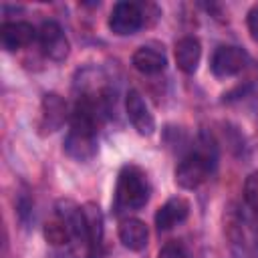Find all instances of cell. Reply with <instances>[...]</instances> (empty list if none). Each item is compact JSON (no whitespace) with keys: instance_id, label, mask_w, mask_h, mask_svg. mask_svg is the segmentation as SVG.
Instances as JSON below:
<instances>
[{"instance_id":"obj_5","label":"cell","mask_w":258,"mask_h":258,"mask_svg":"<svg viewBox=\"0 0 258 258\" xmlns=\"http://www.w3.org/2000/svg\"><path fill=\"white\" fill-rule=\"evenodd\" d=\"M38 44L40 50L44 52V56H48L50 60H64L69 54V40L60 28L58 22L54 20H44L38 28Z\"/></svg>"},{"instance_id":"obj_17","label":"cell","mask_w":258,"mask_h":258,"mask_svg":"<svg viewBox=\"0 0 258 258\" xmlns=\"http://www.w3.org/2000/svg\"><path fill=\"white\" fill-rule=\"evenodd\" d=\"M246 24H248V30H250V36L258 42V6L250 8L248 12V18H246Z\"/></svg>"},{"instance_id":"obj_13","label":"cell","mask_w":258,"mask_h":258,"mask_svg":"<svg viewBox=\"0 0 258 258\" xmlns=\"http://www.w3.org/2000/svg\"><path fill=\"white\" fill-rule=\"evenodd\" d=\"M133 67L143 73V75H157L165 69L167 60H165V54L157 48H151V46H141L133 52V58H131Z\"/></svg>"},{"instance_id":"obj_7","label":"cell","mask_w":258,"mask_h":258,"mask_svg":"<svg viewBox=\"0 0 258 258\" xmlns=\"http://www.w3.org/2000/svg\"><path fill=\"white\" fill-rule=\"evenodd\" d=\"M64 151L77 161H89L97 155V131L71 125L64 137Z\"/></svg>"},{"instance_id":"obj_10","label":"cell","mask_w":258,"mask_h":258,"mask_svg":"<svg viewBox=\"0 0 258 258\" xmlns=\"http://www.w3.org/2000/svg\"><path fill=\"white\" fill-rule=\"evenodd\" d=\"M189 214V202L185 198H171L167 200L155 214V226L159 230H171L173 226L181 224Z\"/></svg>"},{"instance_id":"obj_8","label":"cell","mask_w":258,"mask_h":258,"mask_svg":"<svg viewBox=\"0 0 258 258\" xmlns=\"http://www.w3.org/2000/svg\"><path fill=\"white\" fill-rule=\"evenodd\" d=\"M125 109H127V117L133 125V129L139 133V135H151L155 131V119H153V113L149 111L145 99L141 97L139 91L131 89L127 93V99H125Z\"/></svg>"},{"instance_id":"obj_9","label":"cell","mask_w":258,"mask_h":258,"mask_svg":"<svg viewBox=\"0 0 258 258\" xmlns=\"http://www.w3.org/2000/svg\"><path fill=\"white\" fill-rule=\"evenodd\" d=\"M38 36V30L24 22V20H14V22H4L0 28V42L4 50H18L28 46L34 38Z\"/></svg>"},{"instance_id":"obj_3","label":"cell","mask_w":258,"mask_h":258,"mask_svg":"<svg viewBox=\"0 0 258 258\" xmlns=\"http://www.w3.org/2000/svg\"><path fill=\"white\" fill-rule=\"evenodd\" d=\"M145 22L143 8L137 2H117L109 14V28L113 34H135Z\"/></svg>"},{"instance_id":"obj_15","label":"cell","mask_w":258,"mask_h":258,"mask_svg":"<svg viewBox=\"0 0 258 258\" xmlns=\"http://www.w3.org/2000/svg\"><path fill=\"white\" fill-rule=\"evenodd\" d=\"M244 202L248 208L258 210V171H252L244 181Z\"/></svg>"},{"instance_id":"obj_18","label":"cell","mask_w":258,"mask_h":258,"mask_svg":"<svg viewBox=\"0 0 258 258\" xmlns=\"http://www.w3.org/2000/svg\"><path fill=\"white\" fill-rule=\"evenodd\" d=\"M250 258H258V246H256V248L250 252Z\"/></svg>"},{"instance_id":"obj_11","label":"cell","mask_w":258,"mask_h":258,"mask_svg":"<svg viewBox=\"0 0 258 258\" xmlns=\"http://www.w3.org/2000/svg\"><path fill=\"white\" fill-rule=\"evenodd\" d=\"M200 58H202V44L198 38L183 36L175 42V62L179 71H183L185 75H194L198 71Z\"/></svg>"},{"instance_id":"obj_12","label":"cell","mask_w":258,"mask_h":258,"mask_svg":"<svg viewBox=\"0 0 258 258\" xmlns=\"http://www.w3.org/2000/svg\"><path fill=\"white\" fill-rule=\"evenodd\" d=\"M119 240L123 242L125 248L139 252L147 246L149 240V230L145 226V222L137 220V218H125L119 224Z\"/></svg>"},{"instance_id":"obj_6","label":"cell","mask_w":258,"mask_h":258,"mask_svg":"<svg viewBox=\"0 0 258 258\" xmlns=\"http://www.w3.org/2000/svg\"><path fill=\"white\" fill-rule=\"evenodd\" d=\"M212 73L220 79H226V77H234L238 73H242L248 64V52L240 46H220L214 56H212Z\"/></svg>"},{"instance_id":"obj_4","label":"cell","mask_w":258,"mask_h":258,"mask_svg":"<svg viewBox=\"0 0 258 258\" xmlns=\"http://www.w3.org/2000/svg\"><path fill=\"white\" fill-rule=\"evenodd\" d=\"M69 109L67 103L60 95L56 93H48L42 97L40 103V117H38V133L40 135H50L54 131H58L64 121L69 119Z\"/></svg>"},{"instance_id":"obj_1","label":"cell","mask_w":258,"mask_h":258,"mask_svg":"<svg viewBox=\"0 0 258 258\" xmlns=\"http://www.w3.org/2000/svg\"><path fill=\"white\" fill-rule=\"evenodd\" d=\"M214 165H216V147L208 137H202L198 145L177 163L175 183L183 189H196L210 177Z\"/></svg>"},{"instance_id":"obj_16","label":"cell","mask_w":258,"mask_h":258,"mask_svg":"<svg viewBox=\"0 0 258 258\" xmlns=\"http://www.w3.org/2000/svg\"><path fill=\"white\" fill-rule=\"evenodd\" d=\"M157 258H187V254H185V248H183L181 242L171 240V242H167V244L159 250Z\"/></svg>"},{"instance_id":"obj_2","label":"cell","mask_w":258,"mask_h":258,"mask_svg":"<svg viewBox=\"0 0 258 258\" xmlns=\"http://www.w3.org/2000/svg\"><path fill=\"white\" fill-rule=\"evenodd\" d=\"M149 200V183L143 169L137 165H125L119 171L117 189H115V208L123 210H139Z\"/></svg>"},{"instance_id":"obj_14","label":"cell","mask_w":258,"mask_h":258,"mask_svg":"<svg viewBox=\"0 0 258 258\" xmlns=\"http://www.w3.org/2000/svg\"><path fill=\"white\" fill-rule=\"evenodd\" d=\"M44 238L52 246H62L73 238V232H71L69 224L60 216H56L44 224Z\"/></svg>"}]
</instances>
